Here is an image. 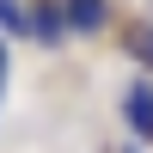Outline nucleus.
Returning a JSON list of instances; mask_svg holds the SVG:
<instances>
[{
	"label": "nucleus",
	"mask_w": 153,
	"mask_h": 153,
	"mask_svg": "<svg viewBox=\"0 0 153 153\" xmlns=\"http://www.w3.org/2000/svg\"><path fill=\"white\" fill-rule=\"evenodd\" d=\"M123 123H129L135 147H141V141H153V80H135L129 92H123Z\"/></svg>",
	"instance_id": "f257e3e1"
},
{
	"label": "nucleus",
	"mask_w": 153,
	"mask_h": 153,
	"mask_svg": "<svg viewBox=\"0 0 153 153\" xmlns=\"http://www.w3.org/2000/svg\"><path fill=\"white\" fill-rule=\"evenodd\" d=\"M31 37H37V43H49V49H61V43H68V19H61V0H37V6H31Z\"/></svg>",
	"instance_id": "f03ea898"
},
{
	"label": "nucleus",
	"mask_w": 153,
	"mask_h": 153,
	"mask_svg": "<svg viewBox=\"0 0 153 153\" xmlns=\"http://www.w3.org/2000/svg\"><path fill=\"white\" fill-rule=\"evenodd\" d=\"M61 19H68V31H104L110 25V0H61Z\"/></svg>",
	"instance_id": "7ed1b4c3"
},
{
	"label": "nucleus",
	"mask_w": 153,
	"mask_h": 153,
	"mask_svg": "<svg viewBox=\"0 0 153 153\" xmlns=\"http://www.w3.org/2000/svg\"><path fill=\"white\" fill-rule=\"evenodd\" d=\"M0 37H31V6L25 0H0Z\"/></svg>",
	"instance_id": "20e7f679"
},
{
	"label": "nucleus",
	"mask_w": 153,
	"mask_h": 153,
	"mask_svg": "<svg viewBox=\"0 0 153 153\" xmlns=\"http://www.w3.org/2000/svg\"><path fill=\"white\" fill-rule=\"evenodd\" d=\"M6 80H12V43L0 37V110H6Z\"/></svg>",
	"instance_id": "39448f33"
},
{
	"label": "nucleus",
	"mask_w": 153,
	"mask_h": 153,
	"mask_svg": "<svg viewBox=\"0 0 153 153\" xmlns=\"http://www.w3.org/2000/svg\"><path fill=\"white\" fill-rule=\"evenodd\" d=\"M129 49H135V55H141L147 68H153V31H147V37H129Z\"/></svg>",
	"instance_id": "423d86ee"
},
{
	"label": "nucleus",
	"mask_w": 153,
	"mask_h": 153,
	"mask_svg": "<svg viewBox=\"0 0 153 153\" xmlns=\"http://www.w3.org/2000/svg\"><path fill=\"white\" fill-rule=\"evenodd\" d=\"M123 153H141V147H135V141H129V147H123Z\"/></svg>",
	"instance_id": "0eeeda50"
}]
</instances>
